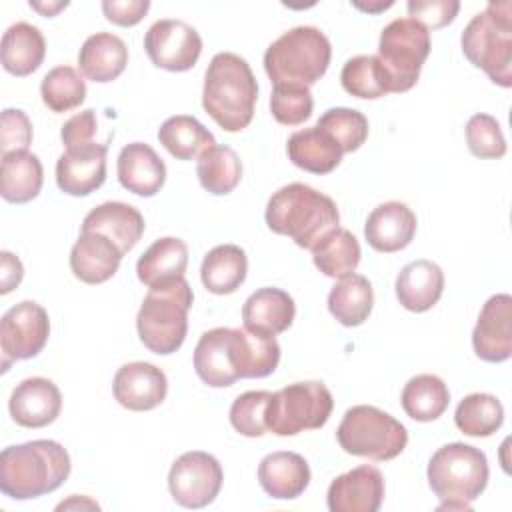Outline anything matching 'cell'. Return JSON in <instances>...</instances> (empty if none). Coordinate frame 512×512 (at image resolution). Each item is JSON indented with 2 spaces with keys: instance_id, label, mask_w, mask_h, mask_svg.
<instances>
[{
  "instance_id": "1",
  "label": "cell",
  "mask_w": 512,
  "mask_h": 512,
  "mask_svg": "<svg viewBox=\"0 0 512 512\" xmlns=\"http://www.w3.org/2000/svg\"><path fill=\"white\" fill-rule=\"evenodd\" d=\"M280 362V344L274 336L248 328H212L194 350V370L212 388L232 386L240 378L270 376Z\"/></svg>"
},
{
  "instance_id": "2",
  "label": "cell",
  "mask_w": 512,
  "mask_h": 512,
  "mask_svg": "<svg viewBox=\"0 0 512 512\" xmlns=\"http://www.w3.org/2000/svg\"><path fill=\"white\" fill-rule=\"evenodd\" d=\"M70 454L56 440H30L0 454V490L12 500L54 492L70 476Z\"/></svg>"
},
{
  "instance_id": "3",
  "label": "cell",
  "mask_w": 512,
  "mask_h": 512,
  "mask_svg": "<svg viewBox=\"0 0 512 512\" xmlns=\"http://www.w3.org/2000/svg\"><path fill=\"white\" fill-rule=\"evenodd\" d=\"M264 218L272 232L290 236L296 246L312 250L338 228L340 212L330 196L308 184L292 182L270 196Z\"/></svg>"
},
{
  "instance_id": "4",
  "label": "cell",
  "mask_w": 512,
  "mask_h": 512,
  "mask_svg": "<svg viewBox=\"0 0 512 512\" xmlns=\"http://www.w3.org/2000/svg\"><path fill=\"white\" fill-rule=\"evenodd\" d=\"M258 84L248 62L234 52H218L204 74L202 106L226 132L244 130L254 116Z\"/></svg>"
},
{
  "instance_id": "5",
  "label": "cell",
  "mask_w": 512,
  "mask_h": 512,
  "mask_svg": "<svg viewBox=\"0 0 512 512\" xmlns=\"http://www.w3.org/2000/svg\"><path fill=\"white\" fill-rule=\"evenodd\" d=\"M192 300L194 294L184 276L160 282L148 290L136 316V328L150 352L168 356L184 344Z\"/></svg>"
},
{
  "instance_id": "6",
  "label": "cell",
  "mask_w": 512,
  "mask_h": 512,
  "mask_svg": "<svg viewBox=\"0 0 512 512\" xmlns=\"http://www.w3.org/2000/svg\"><path fill=\"white\" fill-rule=\"evenodd\" d=\"M426 476L442 500L438 510H470L488 484V458L476 446L452 442L432 454Z\"/></svg>"
},
{
  "instance_id": "7",
  "label": "cell",
  "mask_w": 512,
  "mask_h": 512,
  "mask_svg": "<svg viewBox=\"0 0 512 512\" xmlns=\"http://www.w3.org/2000/svg\"><path fill=\"white\" fill-rule=\"evenodd\" d=\"M332 46L314 26H296L276 38L264 52V70L274 86L294 84L310 88L328 70Z\"/></svg>"
},
{
  "instance_id": "8",
  "label": "cell",
  "mask_w": 512,
  "mask_h": 512,
  "mask_svg": "<svg viewBox=\"0 0 512 512\" xmlns=\"http://www.w3.org/2000/svg\"><path fill=\"white\" fill-rule=\"evenodd\" d=\"M462 52L468 62L482 68L488 78L502 86H512V4L492 2L478 12L464 28Z\"/></svg>"
},
{
  "instance_id": "9",
  "label": "cell",
  "mask_w": 512,
  "mask_h": 512,
  "mask_svg": "<svg viewBox=\"0 0 512 512\" xmlns=\"http://www.w3.org/2000/svg\"><path fill=\"white\" fill-rule=\"evenodd\" d=\"M336 438L344 452L376 462L396 458L408 444L404 424L388 412L368 404H358L346 410L336 430Z\"/></svg>"
},
{
  "instance_id": "10",
  "label": "cell",
  "mask_w": 512,
  "mask_h": 512,
  "mask_svg": "<svg viewBox=\"0 0 512 512\" xmlns=\"http://www.w3.org/2000/svg\"><path fill=\"white\" fill-rule=\"evenodd\" d=\"M430 54V32L412 18L392 20L380 34L378 60L386 76L388 94L408 92L420 78Z\"/></svg>"
},
{
  "instance_id": "11",
  "label": "cell",
  "mask_w": 512,
  "mask_h": 512,
  "mask_svg": "<svg viewBox=\"0 0 512 512\" xmlns=\"http://www.w3.org/2000/svg\"><path fill=\"white\" fill-rule=\"evenodd\" d=\"M334 408L324 382H294L272 392L266 408V428L276 436H296L304 430L322 428Z\"/></svg>"
},
{
  "instance_id": "12",
  "label": "cell",
  "mask_w": 512,
  "mask_h": 512,
  "mask_svg": "<svg viewBox=\"0 0 512 512\" xmlns=\"http://www.w3.org/2000/svg\"><path fill=\"white\" fill-rule=\"evenodd\" d=\"M220 462L202 450L184 452L168 472V490L176 504L184 508H204L212 504L222 488Z\"/></svg>"
},
{
  "instance_id": "13",
  "label": "cell",
  "mask_w": 512,
  "mask_h": 512,
  "mask_svg": "<svg viewBox=\"0 0 512 512\" xmlns=\"http://www.w3.org/2000/svg\"><path fill=\"white\" fill-rule=\"evenodd\" d=\"M48 336L50 318L40 304L24 300L6 310L0 320L2 372H6L14 360H28L38 356L46 346Z\"/></svg>"
},
{
  "instance_id": "14",
  "label": "cell",
  "mask_w": 512,
  "mask_h": 512,
  "mask_svg": "<svg viewBox=\"0 0 512 512\" xmlns=\"http://www.w3.org/2000/svg\"><path fill=\"white\" fill-rule=\"evenodd\" d=\"M144 50L150 62L168 72L190 70L202 52V38L184 20H158L144 34Z\"/></svg>"
},
{
  "instance_id": "15",
  "label": "cell",
  "mask_w": 512,
  "mask_h": 512,
  "mask_svg": "<svg viewBox=\"0 0 512 512\" xmlns=\"http://www.w3.org/2000/svg\"><path fill=\"white\" fill-rule=\"evenodd\" d=\"M472 346L484 362H504L512 356V298L494 294L480 310L472 332Z\"/></svg>"
},
{
  "instance_id": "16",
  "label": "cell",
  "mask_w": 512,
  "mask_h": 512,
  "mask_svg": "<svg viewBox=\"0 0 512 512\" xmlns=\"http://www.w3.org/2000/svg\"><path fill=\"white\" fill-rule=\"evenodd\" d=\"M108 144H84L66 148L56 162V184L64 194L88 196L106 180Z\"/></svg>"
},
{
  "instance_id": "17",
  "label": "cell",
  "mask_w": 512,
  "mask_h": 512,
  "mask_svg": "<svg viewBox=\"0 0 512 512\" xmlns=\"http://www.w3.org/2000/svg\"><path fill=\"white\" fill-rule=\"evenodd\" d=\"M382 500L384 476L368 464L336 476L326 494L330 512H376Z\"/></svg>"
},
{
  "instance_id": "18",
  "label": "cell",
  "mask_w": 512,
  "mask_h": 512,
  "mask_svg": "<svg viewBox=\"0 0 512 512\" xmlns=\"http://www.w3.org/2000/svg\"><path fill=\"white\" fill-rule=\"evenodd\" d=\"M112 392L116 402L132 412H146L160 406L168 392L166 374L150 362H130L118 368Z\"/></svg>"
},
{
  "instance_id": "19",
  "label": "cell",
  "mask_w": 512,
  "mask_h": 512,
  "mask_svg": "<svg viewBox=\"0 0 512 512\" xmlns=\"http://www.w3.org/2000/svg\"><path fill=\"white\" fill-rule=\"evenodd\" d=\"M8 410L16 424L24 428H44L58 418L62 394L52 380L32 376L12 390Z\"/></svg>"
},
{
  "instance_id": "20",
  "label": "cell",
  "mask_w": 512,
  "mask_h": 512,
  "mask_svg": "<svg viewBox=\"0 0 512 512\" xmlns=\"http://www.w3.org/2000/svg\"><path fill=\"white\" fill-rule=\"evenodd\" d=\"M416 214L404 202H384L376 206L364 224L366 242L378 252L404 250L416 234Z\"/></svg>"
},
{
  "instance_id": "21",
  "label": "cell",
  "mask_w": 512,
  "mask_h": 512,
  "mask_svg": "<svg viewBox=\"0 0 512 512\" xmlns=\"http://www.w3.org/2000/svg\"><path fill=\"white\" fill-rule=\"evenodd\" d=\"M116 172L122 188L144 198L158 194L166 182L162 158L144 142H130L120 150Z\"/></svg>"
},
{
  "instance_id": "22",
  "label": "cell",
  "mask_w": 512,
  "mask_h": 512,
  "mask_svg": "<svg viewBox=\"0 0 512 512\" xmlns=\"http://www.w3.org/2000/svg\"><path fill=\"white\" fill-rule=\"evenodd\" d=\"M122 250L98 232H82L70 250L72 274L86 284L110 280L122 262Z\"/></svg>"
},
{
  "instance_id": "23",
  "label": "cell",
  "mask_w": 512,
  "mask_h": 512,
  "mask_svg": "<svg viewBox=\"0 0 512 512\" xmlns=\"http://www.w3.org/2000/svg\"><path fill=\"white\" fill-rule=\"evenodd\" d=\"M262 490L276 500H294L310 484V466L304 456L288 450L272 452L258 464Z\"/></svg>"
},
{
  "instance_id": "24",
  "label": "cell",
  "mask_w": 512,
  "mask_h": 512,
  "mask_svg": "<svg viewBox=\"0 0 512 512\" xmlns=\"http://www.w3.org/2000/svg\"><path fill=\"white\" fill-rule=\"evenodd\" d=\"M144 226L146 224L138 208L124 202H104L86 214L82 232H98L110 238L122 254H126L142 238Z\"/></svg>"
},
{
  "instance_id": "25",
  "label": "cell",
  "mask_w": 512,
  "mask_h": 512,
  "mask_svg": "<svg viewBox=\"0 0 512 512\" xmlns=\"http://www.w3.org/2000/svg\"><path fill=\"white\" fill-rule=\"evenodd\" d=\"M296 316V304L292 296L280 288L266 286L250 294L242 306L244 328L268 336L288 330Z\"/></svg>"
},
{
  "instance_id": "26",
  "label": "cell",
  "mask_w": 512,
  "mask_h": 512,
  "mask_svg": "<svg viewBox=\"0 0 512 512\" xmlns=\"http://www.w3.org/2000/svg\"><path fill=\"white\" fill-rule=\"evenodd\" d=\"M396 298L410 312L430 310L444 292V272L432 260H414L396 276Z\"/></svg>"
},
{
  "instance_id": "27",
  "label": "cell",
  "mask_w": 512,
  "mask_h": 512,
  "mask_svg": "<svg viewBox=\"0 0 512 512\" xmlns=\"http://www.w3.org/2000/svg\"><path fill=\"white\" fill-rule=\"evenodd\" d=\"M128 64V48L124 40L110 32H96L88 36L78 52L80 72L92 82L116 80Z\"/></svg>"
},
{
  "instance_id": "28",
  "label": "cell",
  "mask_w": 512,
  "mask_h": 512,
  "mask_svg": "<svg viewBox=\"0 0 512 512\" xmlns=\"http://www.w3.org/2000/svg\"><path fill=\"white\" fill-rule=\"evenodd\" d=\"M294 166L310 174H330L342 162L340 146L318 126L296 130L286 144Z\"/></svg>"
},
{
  "instance_id": "29",
  "label": "cell",
  "mask_w": 512,
  "mask_h": 512,
  "mask_svg": "<svg viewBox=\"0 0 512 512\" xmlns=\"http://www.w3.org/2000/svg\"><path fill=\"white\" fill-rule=\"evenodd\" d=\"M46 56L42 32L28 24L16 22L2 36V66L12 76H28L40 68Z\"/></svg>"
},
{
  "instance_id": "30",
  "label": "cell",
  "mask_w": 512,
  "mask_h": 512,
  "mask_svg": "<svg viewBox=\"0 0 512 512\" xmlns=\"http://www.w3.org/2000/svg\"><path fill=\"white\" fill-rule=\"evenodd\" d=\"M44 182L42 162L36 154L10 152L2 154V176H0V194L6 202L26 204L34 200Z\"/></svg>"
},
{
  "instance_id": "31",
  "label": "cell",
  "mask_w": 512,
  "mask_h": 512,
  "mask_svg": "<svg viewBox=\"0 0 512 512\" xmlns=\"http://www.w3.org/2000/svg\"><path fill=\"white\" fill-rule=\"evenodd\" d=\"M188 266V246L184 240L164 236L154 240L136 262V274L148 288L184 276Z\"/></svg>"
},
{
  "instance_id": "32",
  "label": "cell",
  "mask_w": 512,
  "mask_h": 512,
  "mask_svg": "<svg viewBox=\"0 0 512 512\" xmlns=\"http://www.w3.org/2000/svg\"><path fill=\"white\" fill-rule=\"evenodd\" d=\"M246 272V252L236 244H220L204 256L200 278L208 292L224 296L236 292L242 286V282L246 280Z\"/></svg>"
},
{
  "instance_id": "33",
  "label": "cell",
  "mask_w": 512,
  "mask_h": 512,
  "mask_svg": "<svg viewBox=\"0 0 512 512\" xmlns=\"http://www.w3.org/2000/svg\"><path fill=\"white\" fill-rule=\"evenodd\" d=\"M374 306L372 284L362 274H350L336 282L328 294V310L342 326H360Z\"/></svg>"
},
{
  "instance_id": "34",
  "label": "cell",
  "mask_w": 512,
  "mask_h": 512,
  "mask_svg": "<svg viewBox=\"0 0 512 512\" xmlns=\"http://www.w3.org/2000/svg\"><path fill=\"white\" fill-rule=\"evenodd\" d=\"M360 256V244L356 236L346 228H334L312 248L314 266L324 276L338 280L354 274L360 264Z\"/></svg>"
},
{
  "instance_id": "35",
  "label": "cell",
  "mask_w": 512,
  "mask_h": 512,
  "mask_svg": "<svg viewBox=\"0 0 512 512\" xmlns=\"http://www.w3.org/2000/svg\"><path fill=\"white\" fill-rule=\"evenodd\" d=\"M400 404L412 420L432 422L448 408L450 392L436 374H418L404 384Z\"/></svg>"
},
{
  "instance_id": "36",
  "label": "cell",
  "mask_w": 512,
  "mask_h": 512,
  "mask_svg": "<svg viewBox=\"0 0 512 512\" xmlns=\"http://www.w3.org/2000/svg\"><path fill=\"white\" fill-rule=\"evenodd\" d=\"M158 140L176 160H192L216 144L212 132L188 114H176L164 120Z\"/></svg>"
},
{
  "instance_id": "37",
  "label": "cell",
  "mask_w": 512,
  "mask_h": 512,
  "mask_svg": "<svg viewBox=\"0 0 512 512\" xmlns=\"http://www.w3.org/2000/svg\"><path fill=\"white\" fill-rule=\"evenodd\" d=\"M196 174L204 190L214 196L230 194L242 178V162L230 146H212L198 156Z\"/></svg>"
},
{
  "instance_id": "38",
  "label": "cell",
  "mask_w": 512,
  "mask_h": 512,
  "mask_svg": "<svg viewBox=\"0 0 512 512\" xmlns=\"http://www.w3.org/2000/svg\"><path fill=\"white\" fill-rule=\"evenodd\" d=\"M454 422L462 434L486 438L502 426L504 406L492 394L474 392L460 400L454 412Z\"/></svg>"
},
{
  "instance_id": "39",
  "label": "cell",
  "mask_w": 512,
  "mask_h": 512,
  "mask_svg": "<svg viewBox=\"0 0 512 512\" xmlns=\"http://www.w3.org/2000/svg\"><path fill=\"white\" fill-rule=\"evenodd\" d=\"M340 82H342V88L356 98L376 100L388 94L384 70L380 66L378 56H372V54H360L350 58L342 66Z\"/></svg>"
},
{
  "instance_id": "40",
  "label": "cell",
  "mask_w": 512,
  "mask_h": 512,
  "mask_svg": "<svg viewBox=\"0 0 512 512\" xmlns=\"http://www.w3.org/2000/svg\"><path fill=\"white\" fill-rule=\"evenodd\" d=\"M40 96L52 112H68L84 102L86 82L76 68L56 66L42 78Z\"/></svg>"
},
{
  "instance_id": "41",
  "label": "cell",
  "mask_w": 512,
  "mask_h": 512,
  "mask_svg": "<svg viewBox=\"0 0 512 512\" xmlns=\"http://www.w3.org/2000/svg\"><path fill=\"white\" fill-rule=\"evenodd\" d=\"M316 126L340 146L342 154L356 152L368 138V120L354 108H330L318 118Z\"/></svg>"
},
{
  "instance_id": "42",
  "label": "cell",
  "mask_w": 512,
  "mask_h": 512,
  "mask_svg": "<svg viewBox=\"0 0 512 512\" xmlns=\"http://www.w3.org/2000/svg\"><path fill=\"white\" fill-rule=\"evenodd\" d=\"M272 392L250 390L240 396L230 406V424L236 432L248 438H260L268 432L266 428V408Z\"/></svg>"
},
{
  "instance_id": "43",
  "label": "cell",
  "mask_w": 512,
  "mask_h": 512,
  "mask_svg": "<svg viewBox=\"0 0 512 512\" xmlns=\"http://www.w3.org/2000/svg\"><path fill=\"white\" fill-rule=\"evenodd\" d=\"M312 108L314 100L310 88L294 84L274 86L270 96V112L278 124L298 126L312 116Z\"/></svg>"
},
{
  "instance_id": "44",
  "label": "cell",
  "mask_w": 512,
  "mask_h": 512,
  "mask_svg": "<svg viewBox=\"0 0 512 512\" xmlns=\"http://www.w3.org/2000/svg\"><path fill=\"white\" fill-rule=\"evenodd\" d=\"M466 144L476 158H502L506 154V140L498 120L490 114H474L466 124Z\"/></svg>"
},
{
  "instance_id": "45",
  "label": "cell",
  "mask_w": 512,
  "mask_h": 512,
  "mask_svg": "<svg viewBox=\"0 0 512 512\" xmlns=\"http://www.w3.org/2000/svg\"><path fill=\"white\" fill-rule=\"evenodd\" d=\"M32 142V122L18 108H6L0 118V152H24Z\"/></svg>"
},
{
  "instance_id": "46",
  "label": "cell",
  "mask_w": 512,
  "mask_h": 512,
  "mask_svg": "<svg viewBox=\"0 0 512 512\" xmlns=\"http://www.w3.org/2000/svg\"><path fill=\"white\" fill-rule=\"evenodd\" d=\"M406 8L414 22L422 24L426 30H436V28H444L456 18L460 10V2L458 0H410Z\"/></svg>"
},
{
  "instance_id": "47",
  "label": "cell",
  "mask_w": 512,
  "mask_h": 512,
  "mask_svg": "<svg viewBox=\"0 0 512 512\" xmlns=\"http://www.w3.org/2000/svg\"><path fill=\"white\" fill-rule=\"evenodd\" d=\"M98 122H96V114L92 108L82 110L78 114H74L72 118H68L60 130V138L62 144L66 148H76V146H84L94 142V134H96Z\"/></svg>"
},
{
  "instance_id": "48",
  "label": "cell",
  "mask_w": 512,
  "mask_h": 512,
  "mask_svg": "<svg viewBox=\"0 0 512 512\" xmlns=\"http://www.w3.org/2000/svg\"><path fill=\"white\" fill-rule=\"evenodd\" d=\"M148 8H150L148 0H104L102 2V12L106 20L124 28L138 24L148 12Z\"/></svg>"
},
{
  "instance_id": "49",
  "label": "cell",
  "mask_w": 512,
  "mask_h": 512,
  "mask_svg": "<svg viewBox=\"0 0 512 512\" xmlns=\"http://www.w3.org/2000/svg\"><path fill=\"white\" fill-rule=\"evenodd\" d=\"M0 292L2 294H8L10 290H14L22 278H24V268H22V262L18 260V256H14L12 252L8 250H2L0 252Z\"/></svg>"
},
{
  "instance_id": "50",
  "label": "cell",
  "mask_w": 512,
  "mask_h": 512,
  "mask_svg": "<svg viewBox=\"0 0 512 512\" xmlns=\"http://www.w3.org/2000/svg\"><path fill=\"white\" fill-rule=\"evenodd\" d=\"M68 6V2H56V4H40V2H30V8H34V10H38L42 16H46V18H52L58 10H62V8H66Z\"/></svg>"
},
{
  "instance_id": "51",
  "label": "cell",
  "mask_w": 512,
  "mask_h": 512,
  "mask_svg": "<svg viewBox=\"0 0 512 512\" xmlns=\"http://www.w3.org/2000/svg\"><path fill=\"white\" fill-rule=\"evenodd\" d=\"M82 508V506H88V508H98V504L96 502H92V500H88V498H80L78 500V496L74 494L70 500H66V502H60L58 506H56V510H64V508Z\"/></svg>"
},
{
  "instance_id": "52",
  "label": "cell",
  "mask_w": 512,
  "mask_h": 512,
  "mask_svg": "<svg viewBox=\"0 0 512 512\" xmlns=\"http://www.w3.org/2000/svg\"><path fill=\"white\" fill-rule=\"evenodd\" d=\"M394 2H378V4H362V2H354V6L358 10H364V12H380V10H386L390 8Z\"/></svg>"
}]
</instances>
